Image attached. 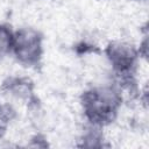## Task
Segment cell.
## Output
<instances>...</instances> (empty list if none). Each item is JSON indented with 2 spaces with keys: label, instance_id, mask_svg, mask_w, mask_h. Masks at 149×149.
<instances>
[{
  "label": "cell",
  "instance_id": "obj_4",
  "mask_svg": "<svg viewBox=\"0 0 149 149\" xmlns=\"http://www.w3.org/2000/svg\"><path fill=\"white\" fill-rule=\"evenodd\" d=\"M0 90L6 97L16 101L24 102L27 106L37 102V98L34 91V83L28 77H9L2 83Z\"/></svg>",
  "mask_w": 149,
  "mask_h": 149
},
{
  "label": "cell",
  "instance_id": "obj_5",
  "mask_svg": "<svg viewBox=\"0 0 149 149\" xmlns=\"http://www.w3.org/2000/svg\"><path fill=\"white\" fill-rule=\"evenodd\" d=\"M104 127H99L92 123L86 122V127L80 136L81 147H90V148H99L104 147L105 134H104Z\"/></svg>",
  "mask_w": 149,
  "mask_h": 149
},
{
  "label": "cell",
  "instance_id": "obj_7",
  "mask_svg": "<svg viewBox=\"0 0 149 149\" xmlns=\"http://www.w3.org/2000/svg\"><path fill=\"white\" fill-rule=\"evenodd\" d=\"M0 126H5L6 127V122L3 119V105L0 104Z\"/></svg>",
  "mask_w": 149,
  "mask_h": 149
},
{
  "label": "cell",
  "instance_id": "obj_6",
  "mask_svg": "<svg viewBox=\"0 0 149 149\" xmlns=\"http://www.w3.org/2000/svg\"><path fill=\"white\" fill-rule=\"evenodd\" d=\"M14 28L8 22H0V61L12 56L14 42Z\"/></svg>",
  "mask_w": 149,
  "mask_h": 149
},
{
  "label": "cell",
  "instance_id": "obj_3",
  "mask_svg": "<svg viewBox=\"0 0 149 149\" xmlns=\"http://www.w3.org/2000/svg\"><path fill=\"white\" fill-rule=\"evenodd\" d=\"M44 55V35L34 27L23 26L14 30L12 56L23 68L41 65Z\"/></svg>",
  "mask_w": 149,
  "mask_h": 149
},
{
  "label": "cell",
  "instance_id": "obj_1",
  "mask_svg": "<svg viewBox=\"0 0 149 149\" xmlns=\"http://www.w3.org/2000/svg\"><path fill=\"white\" fill-rule=\"evenodd\" d=\"M79 100L86 122L106 128L118 119L123 94L115 84H98L86 88Z\"/></svg>",
  "mask_w": 149,
  "mask_h": 149
},
{
  "label": "cell",
  "instance_id": "obj_2",
  "mask_svg": "<svg viewBox=\"0 0 149 149\" xmlns=\"http://www.w3.org/2000/svg\"><path fill=\"white\" fill-rule=\"evenodd\" d=\"M105 58L113 73L129 86L134 84L135 73L141 61L139 45L125 38H114L104 48Z\"/></svg>",
  "mask_w": 149,
  "mask_h": 149
}]
</instances>
